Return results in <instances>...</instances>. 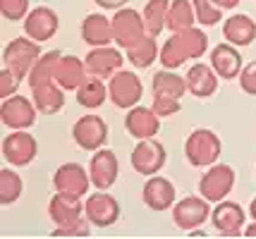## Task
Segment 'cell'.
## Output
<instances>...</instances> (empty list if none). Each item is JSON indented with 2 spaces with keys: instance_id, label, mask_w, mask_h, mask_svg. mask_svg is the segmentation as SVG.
<instances>
[{
  "instance_id": "1",
  "label": "cell",
  "mask_w": 256,
  "mask_h": 239,
  "mask_svg": "<svg viewBox=\"0 0 256 239\" xmlns=\"http://www.w3.org/2000/svg\"><path fill=\"white\" fill-rule=\"evenodd\" d=\"M220 153L223 141L208 127H196L184 139V158L192 168H211L213 163H218Z\"/></svg>"
},
{
  "instance_id": "2",
  "label": "cell",
  "mask_w": 256,
  "mask_h": 239,
  "mask_svg": "<svg viewBox=\"0 0 256 239\" xmlns=\"http://www.w3.org/2000/svg\"><path fill=\"white\" fill-rule=\"evenodd\" d=\"M41 55H44V53H41V43L24 34V36L12 38L10 43L5 46V50H2V65L8 69H12V72L24 81Z\"/></svg>"
},
{
  "instance_id": "3",
  "label": "cell",
  "mask_w": 256,
  "mask_h": 239,
  "mask_svg": "<svg viewBox=\"0 0 256 239\" xmlns=\"http://www.w3.org/2000/svg\"><path fill=\"white\" fill-rule=\"evenodd\" d=\"M108 96L115 108L120 110H130L134 105H139L142 96H144V84L142 79L130 72V69H120L108 79Z\"/></svg>"
},
{
  "instance_id": "4",
  "label": "cell",
  "mask_w": 256,
  "mask_h": 239,
  "mask_svg": "<svg viewBox=\"0 0 256 239\" xmlns=\"http://www.w3.org/2000/svg\"><path fill=\"white\" fill-rule=\"evenodd\" d=\"M234 180H237V175H234L232 165H225V163H213L211 168H206V172L201 175L199 194L206 199V201L218 204V201H223L225 196L232 192Z\"/></svg>"
},
{
  "instance_id": "5",
  "label": "cell",
  "mask_w": 256,
  "mask_h": 239,
  "mask_svg": "<svg viewBox=\"0 0 256 239\" xmlns=\"http://www.w3.org/2000/svg\"><path fill=\"white\" fill-rule=\"evenodd\" d=\"M170 213H172L175 228H180L182 232H192L211 218V201H206L201 194L199 196H184V199L175 201Z\"/></svg>"
},
{
  "instance_id": "6",
  "label": "cell",
  "mask_w": 256,
  "mask_h": 239,
  "mask_svg": "<svg viewBox=\"0 0 256 239\" xmlns=\"http://www.w3.org/2000/svg\"><path fill=\"white\" fill-rule=\"evenodd\" d=\"M112 41L118 48H132L136 41H142L146 36V24L142 12L132 10V7H120L112 14Z\"/></svg>"
},
{
  "instance_id": "7",
  "label": "cell",
  "mask_w": 256,
  "mask_h": 239,
  "mask_svg": "<svg viewBox=\"0 0 256 239\" xmlns=\"http://www.w3.org/2000/svg\"><path fill=\"white\" fill-rule=\"evenodd\" d=\"M166 146L156 141V139H142L136 141V146L132 148L130 153V163L136 175L142 177H151V175H158V172L166 168Z\"/></svg>"
},
{
  "instance_id": "8",
  "label": "cell",
  "mask_w": 256,
  "mask_h": 239,
  "mask_svg": "<svg viewBox=\"0 0 256 239\" xmlns=\"http://www.w3.org/2000/svg\"><path fill=\"white\" fill-rule=\"evenodd\" d=\"M2 158L14 168H26L32 165L34 158L38 156V141L26 132V129H12V134L2 139Z\"/></svg>"
},
{
  "instance_id": "9",
  "label": "cell",
  "mask_w": 256,
  "mask_h": 239,
  "mask_svg": "<svg viewBox=\"0 0 256 239\" xmlns=\"http://www.w3.org/2000/svg\"><path fill=\"white\" fill-rule=\"evenodd\" d=\"M72 139L82 151L94 153V151L103 148V144L108 141V125L100 115H82L72 127Z\"/></svg>"
},
{
  "instance_id": "10",
  "label": "cell",
  "mask_w": 256,
  "mask_h": 239,
  "mask_svg": "<svg viewBox=\"0 0 256 239\" xmlns=\"http://www.w3.org/2000/svg\"><path fill=\"white\" fill-rule=\"evenodd\" d=\"M246 213L234 201H218L211 211V225L220 237H244Z\"/></svg>"
},
{
  "instance_id": "11",
  "label": "cell",
  "mask_w": 256,
  "mask_h": 239,
  "mask_svg": "<svg viewBox=\"0 0 256 239\" xmlns=\"http://www.w3.org/2000/svg\"><path fill=\"white\" fill-rule=\"evenodd\" d=\"M36 103L34 98H24L14 93L10 98H2L0 103V120L10 129H32L36 125Z\"/></svg>"
},
{
  "instance_id": "12",
  "label": "cell",
  "mask_w": 256,
  "mask_h": 239,
  "mask_svg": "<svg viewBox=\"0 0 256 239\" xmlns=\"http://www.w3.org/2000/svg\"><path fill=\"white\" fill-rule=\"evenodd\" d=\"M84 216L89 218V223L94 228L106 230V228H112L120 220L122 208H120L115 196H110V194H106V192H98V194H94V196H86V201H84Z\"/></svg>"
},
{
  "instance_id": "13",
  "label": "cell",
  "mask_w": 256,
  "mask_h": 239,
  "mask_svg": "<svg viewBox=\"0 0 256 239\" xmlns=\"http://www.w3.org/2000/svg\"><path fill=\"white\" fill-rule=\"evenodd\" d=\"M24 34L34 38V41H38V43H46V41H50L53 36L58 34V29H60V17H58V12L53 7H48V5H36L29 14H26V19H24Z\"/></svg>"
},
{
  "instance_id": "14",
  "label": "cell",
  "mask_w": 256,
  "mask_h": 239,
  "mask_svg": "<svg viewBox=\"0 0 256 239\" xmlns=\"http://www.w3.org/2000/svg\"><path fill=\"white\" fill-rule=\"evenodd\" d=\"M89 175H91V184L98 192H108L112 184L118 182V175H120L118 156L112 153L110 148L94 151V158L89 160Z\"/></svg>"
},
{
  "instance_id": "15",
  "label": "cell",
  "mask_w": 256,
  "mask_h": 239,
  "mask_svg": "<svg viewBox=\"0 0 256 239\" xmlns=\"http://www.w3.org/2000/svg\"><path fill=\"white\" fill-rule=\"evenodd\" d=\"M175 184L170 182L168 177H158V175H151L146 177L144 187H142V201L148 211H156V213H163V211H170L175 206Z\"/></svg>"
},
{
  "instance_id": "16",
  "label": "cell",
  "mask_w": 256,
  "mask_h": 239,
  "mask_svg": "<svg viewBox=\"0 0 256 239\" xmlns=\"http://www.w3.org/2000/svg\"><path fill=\"white\" fill-rule=\"evenodd\" d=\"M53 187L56 192L74 194V196H86L91 187V175L84 165L79 163H62L53 172Z\"/></svg>"
},
{
  "instance_id": "17",
  "label": "cell",
  "mask_w": 256,
  "mask_h": 239,
  "mask_svg": "<svg viewBox=\"0 0 256 239\" xmlns=\"http://www.w3.org/2000/svg\"><path fill=\"white\" fill-rule=\"evenodd\" d=\"M160 120L163 117H158V113L154 108H146V105H134L127 110L124 115V129H127V134L136 141H142V139H154L160 132Z\"/></svg>"
},
{
  "instance_id": "18",
  "label": "cell",
  "mask_w": 256,
  "mask_h": 239,
  "mask_svg": "<svg viewBox=\"0 0 256 239\" xmlns=\"http://www.w3.org/2000/svg\"><path fill=\"white\" fill-rule=\"evenodd\" d=\"M84 65H86V72L94 74V77H100V79H110L115 72H120L124 65V57L118 48L112 46H96L91 48L86 57H84Z\"/></svg>"
},
{
  "instance_id": "19",
  "label": "cell",
  "mask_w": 256,
  "mask_h": 239,
  "mask_svg": "<svg viewBox=\"0 0 256 239\" xmlns=\"http://www.w3.org/2000/svg\"><path fill=\"white\" fill-rule=\"evenodd\" d=\"M208 62H211V67L216 69V74L225 81L240 79L242 67H244V60L240 55L237 46H232V43H218V46H213Z\"/></svg>"
},
{
  "instance_id": "20",
  "label": "cell",
  "mask_w": 256,
  "mask_h": 239,
  "mask_svg": "<svg viewBox=\"0 0 256 239\" xmlns=\"http://www.w3.org/2000/svg\"><path fill=\"white\" fill-rule=\"evenodd\" d=\"M84 216V201L82 196L65 192H56L48 201V218L53 220V225H70Z\"/></svg>"
},
{
  "instance_id": "21",
  "label": "cell",
  "mask_w": 256,
  "mask_h": 239,
  "mask_svg": "<svg viewBox=\"0 0 256 239\" xmlns=\"http://www.w3.org/2000/svg\"><path fill=\"white\" fill-rule=\"evenodd\" d=\"M187 89L194 98H211L213 93L218 91V81L220 77L216 74V69L211 67V62H194L187 69Z\"/></svg>"
},
{
  "instance_id": "22",
  "label": "cell",
  "mask_w": 256,
  "mask_h": 239,
  "mask_svg": "<svg viewBox=\"0 0 256 239\" xmlns=\"http://www.w3.org/2000/svg\"><path fill=\"white\" fill-rule=\"evenodd\" d=\"M82 41L89 43L91 48L96 46H110L112 43V22L100 14V12H91L82 19Z\"/></svg>"
},
{
  "instance_id": "23",
  "label": "cell",
  "mask_w": 256,
  "mask_h": 239,
  "mask_svg": "<svg viewBox=\"0 0 256 239\" xmlns=\"http://www.w3.org/2000/svg\"><path fill=\"white\" fill-rule=\"evenodd\" d=\"M223 38L232 46H252L256 41V22L249 14H230L223 22Z\"/></svg>"
},
{
  "instance_id": "24",
  "label": "cell",
  "mask_w": 256,
  "mask_h": 239,
  "mask_svg": "<svg viewBox=\"0 0 256 239\" xmlns=\"http://www.w3.org/2000/svg\"><path fill=\"white\" fill-rule=\"evenodd\" d=\"M89 77L84 60H79L77 55H62L58 60L56 67V81L65 89V91H77L79 84Z\"/></svg>"
},
{
  "instance_id": "25",
  "label": "cell",
  "mask_w": 256,
  "mask_h": 239,
  "mask_svg": "<svg viewBox=\"0 0 256 239\" xmlns=\"http://www.w3.org/2000/svg\"><path fill=\"white\" fill-rule=\"evenodd\" d=\"M32 98L38 108V113L44 115H56L65 108V89L58 81H48L44 86L32 89Z\"/></svg>"
},
{
  "instance_id": "26",
  "label": "cell",
  "mask_w": 256,
  "mask_h": 239,
  "mask_svg": "<svg viewBox=\"0 0 256 239\" xmlns=\"http://www.w3.org/2000/svg\"><path fill=\"white\" fill-rule=\"evenodd\" d=\"M151 91L154 96H170V98H184L187 89V77H180L175 69H158L151 81Z\"/></svg>"
},
{
  "instance_id": "27",
  "label": "cell",
  "mask_w": 256,
  "mask_h": 239,
  "mask_svg": "<svg viewBox=\"0 0 256 239\" xmlns=\"http://www.w3.org/2000/svg\"><path fill=\"white\" fill-rule=\"evenodd\" d=\"M106 79H100V77H94L89 74L86 79L79 84L77 89V103L82 108H86V110H96L100 108L103 103L108 101L110 96H108V86L103 84Z\"/></svg>"
},
{
  "instance_id": "28",
  "label": "cell",
  "mask_w": 256,
  "mask_h": 239,
  "mask_svg": "<svg viewBox=\"0 0 256 239\" xmlns=\"http://www.w3.org/2000/svg\"><path fill=\"white\" fill-rule=\"evenodd\" d=\"M196 24V12H194V0H170L168 7V22L166 26L172 34H180Z\"/></svg>"
},
{
  "instance_id": "29",
  "label": "cell",
  "mask_w": 256,
  "mask_h": 239,
  "mask_svg": "<svg viewBox=\"0 0 256 239\" xmlns=\"http://www.w3.org/2000/svg\"><path fill=\"white\" fill-rule=\"evenodd\" d=\"M160 55V46H158L156 36L146 34L142 41H136L132 48H127V60L132 62L136 69H148Z\"/></svg>"
},
{
  "instance_id": "30",
  "label": "cell",
  "mask_w": 256,
  "mask_h": 239,
  "mask_svg": "<svg viewBox=\"0 0 256 239\" xmlns=\"http://www.w3.org/2000/svg\"><path fill=\"white\" fill-rule=\"evenodd\" d=\"M60 57H62L60 50H48V53H44V55L36 60V65L32 67L29 77H26L29 89L44 86L48 81H56V67H58V60H60Z\"/></svg>"
},
{
  "instance_id": "31",
  "label": "cell",
  "mask_w": 256,
  "mask_h": 239,
  "mask_svg": "<svg viewBox=\"0 0 256 239\" xmlns=\"http://www.w3.org/2000/svg\"><path fill=\"white\" fill-rule=\"evenodd\" d=\"M168 7H170V0H148L142 10V17H144L146 24V34L148 36H160L163 29H168Z\"/></svg>"
},
{
  "instance_id": "32",
  "label": "cell",
  "mask_w": 256,
  "mask_h": 239,
  "mask_svg": "<svg viewBox=\"0 0 256 239\" xmlns=\"http://www.w3.org/2000/svg\"><path fill=\"white\" fill-rule=\"evenodd\" d=\"M178 38H180V43H182V50H184L187 60H199L208 50V36L196 24L190 26V29H184V31H180Z\"/></svg>"
},
{
  "instance_id": "33",
  "label": "cell",
  "mask_w": 256,
  "mask_h": 239,
  "mask_svg": "<svg viewBox=\"0 0 256 239\" xmlns=\"http://www.w3.org/2000/svg\"><path fill=\"white\" fill-rule=\"evenodd\" d=\"M22 192H24V182H22V177L17 175V170L2 168L0 170V204L10 206L14 201H20Z\"/></svg>"
},
{
  "instance_id": "34",
  "label": "cell",
  "mask_w": 256,
  "mask_h": 239,
  "mask_svg": "<svg viewBox=\"0 0 256 239\" xmlns=\"http://www.w3.org/2000/svg\"><path fill=\"white\" fill-rule=\"evenodd\" d=\"M158 60H160V65H163L166 69H178L180 65L187 62V55H184V50H182V43H180L178 34H172L166 43L160 46V55H158Z\"/></svg>"
},
{
  "instance_id": "35",
  "label": "cell",
  "mask_w": 256,
  "mask_h": 239,
  "mask_svg": "<svg viewBox=\"0 0 256 239\" xmlns=\"http://www.w3.org/2000/svg\"><path fill=\"white\" fill-rule=\"evenodd\" d=\"M194 12H196V24L201 26H216L223 22V7H218L213 0H194Z\"/></svg>"
},
{
  "instance_id": "36",
  "label": "cell",
  "mask_w": 256,
  "mask_h": 239,
  "mask_svg": "<svg viewBox=\"0 0 256 239\" xmlns=\"http://www.w3.org/2000/svg\"><path fill=\"white\" fill-rule=\"evenodd\" d=\"M29 12V0H0V14L8 22H24Z\"/></svg>"
},
{
  "instance_id": "37",
  "label": "cell",
  "mask_w": 256,
  "mask_h": 239,
  "mask_svg": "<svg viewBox=\"0 0 256 239\" xmlns=\"http://www.w3.org/2000/svg\"><path fill=\"white\" fill-rule=\"evenodd\" d=\"M91 223L86 216H82L79 220L70 223V225H56L50 237H89Z\"/></svg>"
},
{
  "instance_id": "38",
  "label": "cell",
  "mask_w": 256,
  "mask_h": 239,
  "mask_svg": "<svg viewBox=\"0 0 256 239\" xmlns=\"http://www.w3.org/2000/svg\"><path fill=\"white\" fill-rule=\"evenodd\" d=\"M151 108L158 113V117H170V115H178L182 110V101L180 98H170V96H154Z\"/></svg>"
},
{
  "instance_id": "39",
  "label": "cell",
  "mask_w": 256,
  "mask_h": 239,
  "mask_svg": "<svg viewBox=\"0 0 256 239\" xmlns=\"http://www.w3.org/2000/svg\"><path fill=\"white\" fill-rule=\"evenodd\" d=\"M20 84H22V79H20L12 69H8L2 65V69H0V98H10V96H14L17 89H20Z\"/></svg>"
},
{
  "instance_id": "40",
  "label": "cell",
  "mask_w": 256,
  "mask_h": 239,
  "mask_svg": "<svg viewBox=\"0 0 256 239\" xmlns=\"http://www.w3.org/2000/svg\"><path fill=\"white\" fill-rule=\"evenodd\" d=\"M240 89L246 93V96H256V60L246 62L242 67V74H240Z\"/></svg>"
},
{
  "instance_id": "41",
  "label": "cell",
  "mask_w": 256,
  "mask_h": 239,
  "mask_svg": "<svg viewBox=\"0 0 256 239\" xmlns=\"http://www.w3.org/2000/svg\"><path fill=\"white\" fill-rule=\"evenodd\" d=\"M98 7H103V10H120V7H124L130 0H94Z\"/></svg>"
},
{
  "instance_id": "42",
  "label": "cell",
  "mask_w": 256,
  "mask_h": 239,
  "mask_svg": "<svg viewBox=\"0 0 256 239\" xmlns=\"http://www.w3.org/2000/svg\"><path fill=\"white\" fill-rule=\"evenodd\" d=\"M213 2H216L218 7H223V10H234L242 0H213Z\"/></svg>"
},
{
  "instance_id": "43",
  "label": "cell",
  "mask_w": 256,
  "mask_h": 239,
  "mask_svg": "<svg viewBox=\"0 0 256 239\" xmlns=\"http://www.w3.org/2000/svg\"><path fill=\"white\" fill-rule=\"evenodd\" d=\"M244 237H256V220H252L244 228Z\"/></svg>"
},
{
  "instance_id": "44",
  "label": "cell",
  "mask_w": 256,
  "mask_h": 239,
  "mask_svg": "<svg viewBox=\"0 0 256 239\" xmlns=\"http://www.w3.org/2000/svg\"><path fill=\"white\" fill-rule=\"evenodd\" d=\"M249 216H252V220H256V196L252 199V204H249Z\"/></svg>"
},
{
  "instance_id": "45",
  "label": "cell",
  "mask_w": 256,
  "mask_h": 239,
  "mask_svg": "<svg viewBox=\"0 0 256 239\" xmlns=\"http://www.w3.org/2000/svg\"><path fill=\"white\" fill-rule=\"evenodd\" d=\"M254 177H256V172H254Z\"/></svg>"
}]
</instances>
